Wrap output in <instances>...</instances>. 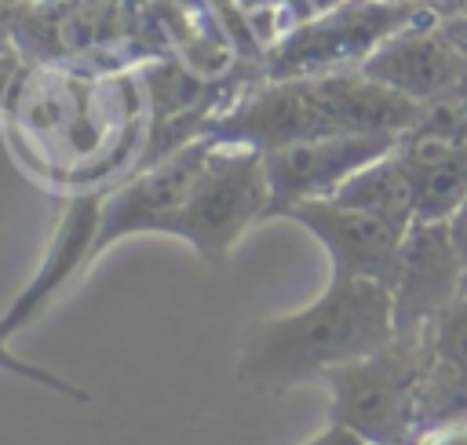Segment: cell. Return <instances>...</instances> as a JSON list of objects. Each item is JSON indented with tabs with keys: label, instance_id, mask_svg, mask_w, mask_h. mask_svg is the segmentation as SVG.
Here are the masks:
<instances>
[{
	"label": "cell",
	"instance_id": "obj_16",
	"mask_svg": "<svg viewBox=\"0 0 467 445\" xmlns=\"http://www.w3.org/2000/svg\"><path fill=\"white\" fill-rule=\"evenodd\" d=\"M303 445H368L361 434H354L350 427H343V423H328L325 430H317L314 438H306Z\"/></svg>",
	"mask_w": 467,
	"mask_h": 445
},
{
	"label": "cell",
	"instance_id": "obj_17",
	"mask_svg": "<svg viewBox=\"0 0 467 445\" xmlns=\"http://www.w3.org/2000/svg\"><path fill=\"white\" fill-rule=\"evenodd\" d=\"M445 222H449V233H452V241H456V252H460V259H463V274H467V201H463Z\"/></svg>",
	"mask_w": 467,
	"mask_h": 445
},
{
	"label": "cell",
	"instance_id": "obj_19",
	"mask_svg": "<svg viewBox=\"0 0 467 445\" xmlns=\"http://www.w3.org/2000/svg\"><path fill=\"white\" fill-rule=\"evenodd\" d=\"M15 22H18V4L15 0H0V47L18 44L15 40Z\"/></svg>",
	"mask_w": 467,
	"mask_h": 445
},
{
	"label": "cell",
	"instance_id": "obj_1",
	"mask_svg": "<svg viewBox=\"0 0 467 445\" xmlns=\"http://www.w3.org/2000/svg\"><path fill=\"white\" fill-rule=\"evenodd\" d=\"M0 113L22 164L51 182H95L150 128L142 84L109 66L26 58Z\"/></svg>",
	"mask_w": 467,
	"mask_h": 445
},
{
	"label": "cell",
	"instance_id": "obj_6",
	"mask_svg": "<svg viewBox=\"0 0 467 445\" xmlns=\"http://www.w3.org/2000/svg\"><path fill=\"white\" fill-rule=\"evenodd\" d=\"M431 0H339L296 22L263 58V77H325L361 69L365 58L420 18Z\"/></svg>",
	"mask_w": 467,
	"mask_h": 445
},
{
	"label": "cell",
	"instance_id": "obj_8",
	"mask_svg": "<svg viewBox=\"0 0 467 445\" xmlns=\"http://www.w3.org/2000/svg\"><path fill=\"white\" fill-rule=\"evenodd\" d=\"M277 219L299 222L325 252L332 263V274L343 277H372L383 285H394L401 244L409 226L390 222L376 212L343 204L336 197H317V201H299L285 208Z\"/></svg>",
	"mask_w": 467,
	"mask_h": 445
},
{
	"label": "cell",
	"instance_id": "obj_20",
	"mask_svg": "<svg viewBox=\"0 0 467 445\" xmlns=\"http://www.w3.org/2000/svg\"><path fill=\"white\" fill-rule=\"evenodd\" d=\"M441 15H452V11H467V0H431Z\"/></svg>",
	"mask_w": 467,
	"mask_h": 445
},
{
	"label": "cell",
	"instance_id": "obj_5",
	"mask_svg": "<svg viewBox=\"0 0 467 445\" xmlns=\"http://www.w3.org/2000/svg\"><path fill=\"white\" fill-rule=\"evenodd\" d=\"M321 383L328 423L350 427L368 445H409L420 427V332H398L379 350L328 368Z\"/></svg>",
	"mask_w": 467,
	"mask_h": 445
},
{
	"label": "cell",
	"instance_id": "obj_3",
	"mask_svg": "<svg viewBox=\"0 0 467 445\" xmlns=\"http://www.w3.org/2000/svg\"><path fill=\"white\" fill-rule=\"evenodd\" d=\"M420 117V102L368 80L361 69L325 77H259L212 120L208 135L219 142L274 150L343 131L405 135Z\"/></svg>",
	"mask_w": 467,
	"mask_h": 445
},
{
	"label": "cell",
	"instance_id": "obj_2",
	"mask_svg": "<svg viewBox=\"0 0 467 445\" xmlns=\"http://www.w3.org/2000/svg\"><path fill=\"white\" fill-rule=\"evenodd\" d=\"M394 336L390 285L332 274L328 288L303 310L255 317L241 332L237 379L255 390L281 394L321 379L343 361L379 350Z\"/></svg>",
	"mask_w": 467,
	"mask_h": 445
},
{
	"label": "cell",
	"instance_id": "obj_11",
	"mask_svg": "<svg viewBox=\"0 0 467 445\" xmlns=\"http://www.w3.org/2000/svg\"><path fill=\"white\" fill-rule=\"evenodd\" d=\"M416 412L420 427L467 416V292L420 328Z\"/></svg>",
	"mask_w": 467,
	"mask_h": 445
},
{
	"label": "cell",
	"instance_id": "obj_12",
	"mask_svg": "<svg viewBox=\"0 0 467 445\" xmlns=\"http://www.w3.org/2000/svg\"><path fill=\"white\" fill-rule=\"evenodd\" d=\"M99 219H102V193H80L66 204L58 226H55V237L33 274V281L22 288V295L11 303V310L4 314V325L11 332L26 328L44 306L47 299L73 277L80 274L88 263H91V252H95V237H99Z\"/></svg>",
	"mask_w": 467,
	"mask_h": 445
},
{
	"label": "cell",
	"instance_id": "obj_14",
	"mask_svg": "<svg viewBox=\"0 0 467 445\" xmlns=\"http://www.w3.org/2000/svg\"><path fill=\"white\" fill-rule=\"evenodd\" d=\"M15 332L4 325V317H0V372H11V376H22V379H33V383H40V387H47V390H55V394H62V398H73V401H88V390H80V387H73L69 379H62V376H55V372H47V368H40V365H33V361H26V357H18L11 347H7V339H11Z\"/></svg>",
	"mask_w": 467,
	"mask_h": 445
},
{
	"label": "cell",
	"instance_id": "obj_18",
	"mask_svg": "<svg viewBox=\"0 0 467 445\" xmlns=\"http://www.w3.org/2000/svg\"><path fill=\"white\" fill-rule=\"evenodd\" d=\"M441 26H445V33L456 40V47H460V55H463V62H467V11L441 15Z\"/></svg>",
	"mask_w": 467,
	"mask_h": 445
},
{
	"label": "cell",
	"instance_id": "obj_4",
	"mask_svg": "<svg viewBox=\"0 0 467 445\" xmlns=\"http://www.w3.org/2000/svg\"><path fill=\"white\" fill-rule=\"evenodd\" d=\"M270 212V179L263 164V150L219 142L212 146L201 179L186 193V201L161 222L157 233L186 241L201 263L223 266L241 241V233L263 222Z\"/></svg>",
	"mask_w": 467,
	"mask_h": 445
},
{
	"label": "cell",
	"instance_id": "obj_10",
	"mask_svg": "<svg viewBox=\"0 0 467 445\" xmlns=\"http://www.w3.org/2000/svg\"><path fill=\"white\" fill-rule=\"evenodd\" d=\"M467 292L463 259L449 233L445 219H416L405 233L398 274L390 285L394 328L401 336L420 332L445 306H452Z\"/></svg>",
	"mask_w": 467,
	"mask_h": 445
},
{
	"label": "cell",
	"instance_id": "obj_13",
	"mask_svg": "<svg viewBox=\"0 0 467 445\" xmlns=\"http://www.w3.org/2000/svg\"><path fill=\"white\" fill-rule=\"evenodd\" d=\"M332 197L343 204L376 212V215L401 222V226L416 222V186H412V175H409L398 146L390 153L376 157L372 164H365L361 171H354Z\"/></svg>",
	"mask_w": 467,
	"mask_h": 445
},
{
	"label": "cell",
	"instance_id": "obj_15",
	"mask_svg": "<svg viewBox=\"0 0 467 445\" xmlns=\"http://www.w3.org/2000/svg\"><path fill=\"white\" fill-rule=\"evenodd\" d=\"M409 445H467V416H452V419H438L427 423L412 434Z\"/></svg>",
	"mask_w": 467,
	"mask_h": 445
},
{
	"label": "cell",
	"instance_id": "obj_7",
	"mask_svg": "<svg viewBox=\"0 0 467 445\" xmlns=\"http://www.w3.org/2000/svg\"><path fill=\"white\" fill-rule=\"evenodd\" d=\"M398 139L401 135L394 131H343V135H321V139H303V142L263 150V164L270 179L266 219H277L285 208L299 201L332 197L354 171L390 153Z\"/></svg>",
	"mask_w": 467,
	"mask_h": 445
},
{
	"label": "cell",
	"instance_id": "obj_9",
	"mask_svg": "<svg viewBox=\"0 0 467 445\" xmlns=\"http://www.w3.org/2000/svg\"><path fill=\"white\" fill-rule=\"evenodd\" d=\"M361 73L420 106L452 95L467 80V62L456 40L441 26V11L431 4L420 18L387 36L361 66Z\"/></svg>",
	"mask_w": 467,
	"mask_h": 445
}]
</instances>
